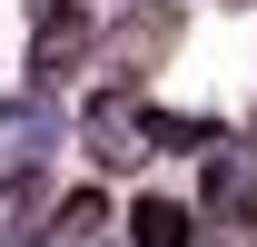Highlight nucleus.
Segmentation results:
<instances>
[{
  "mask_svg": "<svg viewBox=\"0 0 257 247\" xmlns=\"http://www.w3.org/2000/svg\"><path fill=\"white\" fill-rule=\"evenodd\" d=\"M178 30H188V10L178 0H128L119 20L99 30V89H149V69H168V50H178Z\"/></svg>",
  "mask_w": 257,
  "mask_h": 247,
  "instance_id": "nucleus-1",
  "label": "nucleus"
},
{
  "mask_svg": "<svg viewBox=\"0 0 257 247\" xmlns=\"http://www.w3.org/2000/svg\"><path fill=\"white\" fill-rule=\"evenodd\" d=\"M198 237L208 247H257V139H227L198 168Z\"/></svg>",
  "mask_w": 257,
  "mask_h": 247,
  "instance_id": "nucleus-2",
  "label": "nucleus"
},
{
  "mask_svg": "<svg viewBox=\"0 0 257 247\" xmlns=\"http://www.w3.org/2000/svg\"><path fill=\"white\" fill-rule=\"evenodd\" d=\"M79 149H89L109 178L149 168V158H159V139H149V99H139V89H89V99H79Z\"/></svg>",
  "mask_w": 257,
  "mask_h": 247,
  "instance_id": "nucleus-3",
  "label": "nucleus"
},
{
  "mask_svg": "<svg viewBox=\"0 0 257 247\" xmlns=\"http://www.w3.org/2000/svg\"><path fill=\"white\" fill-rule=\"evenodd\" d=\"M69 60H99V30H89V10L79 0H60V10H40L30 20V60H20V89H60L69 79Z\"/></svg>",
  "mask_w": 257,
  "mask_h": 247,
  "instance_id": "nucleus-4",
  "label": "nucleus"
},
{
  "mask_svg": "<svg viewBox=\"0 0 257 247\" xmlns=\"http://www.w3.org/2000/svg\"><path fill=\"white\" fill-rule=\"evenodd\" d=\"M40 247H128V208H109V188H69L40 217Z\"/></svg>",
  "mask_w": 257,
  "mask_h": 247,
  "instance_id": "nucleus-5",
  "label": "nucleus"
},
{
  "mask_svg": "<svg viewBox=\"0 0 257 247\" xmlns=\"http://www.w3.org/2000/svg\"><path fill=\"white\" fill-rule=\"evenodd\" d=\"M60 139V109L40 89H20L10 109H0V188H20V178H40V149Z\"/></svg>",
  "mask_w": 257,
  "mask_h": 247,
  "instance_id": "nucleus-6",
  "label": "nucleus"
},
{
  "mask_svg": "<svg viewBox=\"0 0 257 247\" xmlns=\"http://www.w3.org/2000/svg\"><path fill=\"white\" fill-rule=\"evenodd\" d=\"M149 139H159V158H218L227 119H198V109H159V99H149Z\"/></svg>",
  "mask_w": 257,
  "mask_h": 247,
  "instance_id": "nucleus-7",
  "label": "nucleus"
},
{
  "mask_svg": "<svg viewBox=\"0 0 257 247\" xmlns=\"http://www.w3.org/2000/svg\"><path fill=\"white\" fill-rule=\"evenodd\" d=\"M128 247H208V237H198V208H178V198H139V208H128Z\"/></svg>",
  "mask_w": 257,
  "mask_h": 247,
  "instance_id": "nucleus-8",
  "label": "nucleus"
},
{
  "mask_svg": "<svg viewBox=\"0 0 257 247\" xmlns=\"http://www.w3.org/2000/svg\"><path fill=\"white\" fill-rule=\"evenodd\" d=\"M40 10H60V0H30V20H40Z\"/></svg>",
  "mask_w": 257,
  "mask_h": 247,
  "instance_id": "nucleus-9",
  "label": "nucleus"
},
{
  "mask_svg": "<svg viewBox=\"0 0 257 247\" xmlns=\"http://www.w3.org/2000/svg\"><path fill=\"white\" fill-rule=\"evenodd\" d=\"M227 10H247V0H227Z\"/></svg>",
  "mask_w": 257,
  "mask_h": 247,
  "instance_id": "nucleus-10",
  "label": "nucleus"
},
{
  "mask_svg": "<svg viewBox=\"0 0 257 247\" xmlns=\"http://www.w3.org/2000/svg\"><path fill=\"white\" fill-rule=\"evenodd\" d=\"M247 139H257V119H247Z\"/></svg>",
  "mask_w": 257,
  "mask_h": 247,
  "instance_id": "nucleus-11",
  "label": "nucleus"
}]
</instances>
